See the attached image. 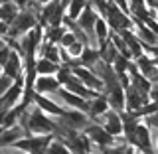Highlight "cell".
<instances>
[{"label":"cell","mask_w":158,"mask_h":154,"mask_svg":"<svg viewBox=\"0 0 158 154\" xmlns=\"http://www.w3.org/2000/svg\"><path fill=\"white\" fill-rule=\"evenodd\" d=\"M61 65L48 57H38L36 59V73L38 75H57Z\"/></svg>","instance_id":"obj_13"},{"label":"cell","mask_w":158,"mask_h":154,"mask_svg":"<svg viewBox=\"0 0 158 154\" xmlns=\"http://www.w3.org/2000/svg\"><path fill=\"white\" fill-rule=\"evenodd\" d=\"M135 32L138 40H140L144 46H158V34L152 30L150 26H148L146 22H140V20H135Z\"/></svg>","instance_id":"obj_11"},{"label":"cell","mask_w":158,"mask_h":154,"mask_svg":"<svg viewBox=\"0 0 158 154\" xmlns=\"http://www.w3.org/2000/svg\"><path fill=\"white\" fill-rule=\"evenodd\" d=\"M61 81L57 75H38L36 83H34V91L40 95H53L61 89Z\"/></svg>","instance_id":"obj_6"},{"label":"cell","mask_w":158,"mask_h":154,"mask_svg":"<svg viewBox=\"0 0 158 154\" xmlns=\"http://www.w3.org/2000/svg\"><path fill=\"white\" fill-rule=\"evenodd\" d=\"M28 136V131L22 125L10 127V128H2V135H0V146H12L16 144L20 138Z\"/></svg>","instance_id":"obj_10"},{"label":"cell","mask_w":158,"mask_h":154,"mask_svg":"<svg viewBox=\"0 0 158 154\" xmlns=\"http://www.w3.org/2000/svg\"><path fill=\"white\" fill-rule=\"evenodd\" d=\"M152 148L158 152V131H154V142H152Z\"/></svg>","instance_id":"obj_23"},{"label":"cell","mask_w":158,"mask_h":154,"mask_svg":"<svg viewBox=\"0 0 158 154\" xmlns=\"http://www.w3.org/2000/svg\"><path fill=\"white\" fill-rule=\"evenodd\" d=\"M20 125L28 131V135H53L56 132V119L44 113L34 101L26 105Z\"/></svg>","instance_id":"obj_1"},{"label":"cell","mask_w":158,"mask_h":154,"mask_svg":"<svg viewBox=\"0 0 158 154\" xmlns=\"http://www.w3.org/2000/svg\"><path fill=\"white\" fill-rule=\"evenodd\" d=\"M63 18H65V8H63L61 0H52V2L44 4L42 14H40V24L46 26H63Z\"/></svg>","instance_id":"obj_2"},{"label":"cell","mask_w":158,"mask_h":154,"mask_svg":"<svg viewBox=\"0 0 158 154\" xmlns=\"http://www.w3.org/2000/svg\"><path fill=\"white\" fill-rule=\"evenodd\" d=\"M111 109V105H109V99H107V95L105 93H97L95 97L89 101V111H87V115L91 117V121L95 123V121H99L105 113Z\"/></svg>","instance_id":"obj_8"},{"label":"cell","mask_w":158,"mask_h":154,"mask_svg":"<svg viewBox=\"0 0 158 154\" xmlns=\"http://www.w3.org/2000/svg\"><path fill=\"white\" fill-rule=\"evenodd\" d=\"M34 103H36V105L42 109L44 113H48L49 117H61V115H63V111H65V109H61L52 97H48V95H40V93H34Z\"/></svg>","instance_id":"obj_9"},{"label":"cell","mask_w":158,"mask_h":154,"mask_svg":"<svg viewBox=\"0 0 158 154\" xmlns=\"http://www.w3.org/2000/svg\"><path fill=\"white\" fill-rule=\"evenodd\" d=\"M95 123H99L101 127H105L113 136H117V138L125 136V121H123V115L118 111H115V109H109L105 115Z\"/></svg>","instance_id":"obj_3"},{"label":"cell","mask_w":158,"mask_h":154,"mask_svg":"<svg viewBox=\"0 0 158 154\" xmlns=\"http://www.w3.org/2000/svg\"><path fill=\"white\" fill-rule=\"evenodd\" d=\"M38 57H48V59H52V61H56V63L61 65V46H59V44H53V42H44Z\"/></svg>","instance_id":"obj_14"},{"label":"cell","mask_w":158,"mask_h":154,"mask_svg":"<svg viewBox=\"0 0 158 154\" xmlns=\"http://www.w3.org/2000/svg\"><path fill=\"white\" fill-rule=\"evenodd\" d=\"M105 95L109 99V105H111V109H115V111H118V113L127 111V89L123 87V83L111 85L105 91Z\"/></svg>","instance_id":"obj_7"},{"label":"cell","mask_w":158,"mask_h":154,"mask_svg":"<svg viewBox=\"0 0 158 154\" xmlns=\"http://www.w3.org/2000/svg\"><path fill=\"white\" fill-rule=\"evenodd\" d=\"M20 10H22V6H20L16 0L14 2H2L0 4V22L12 24L16 20V16L20 14Z\"/></svg>","instance_id":"obj_12"},{"label":"cell","mask_w":158,"mask_h":154,"mask_svg":"<svg viewBox=\"0 0 158 154\" xmlns=\"http://www.w3.org/2000/svg\"><path fill=\"white\" fill-rule=\"evenodd\" d=\"M65 49L69 52V56H71L73 59H79V57H81V53H83V49H85V44H83V42H75L73 46H69Z\"/></svg>","instance_id":"obj_20"},{"label":"cell","mask_w":158,"mask_h":154,"mask_svg":"<svg viewBox=\"0 0 158 154\" xmlns=\"http://www.w3.org/2000/svg\"><path fill=\"white\" fill-rule=\"evenodd\" d=\"M75 42H79L77 34L71 32V30H65V34L61 36V40H59V46H61V48H69V46H73Z\"/></svg>","instance_id":"obj_18"},{"label":"cell","mask_w":158,"mask_h":154,"mask_svg":"<svg viewBox=\"0 0 158 154\" xmlns=\"http://www.w3.org/2000/svg\"><path fill=\"white\" fill-rule=\"evenodd\" d=\"M148 101H150V95H148V93L140 91V89L135 87V85H128L127 87V111H131V113H135V115H136V113L140 111Z\"/></svg>","instance_id":"obj_4"},{"label":"cell","mask_w":158,"mask_h":154,"mask_svg":"<svg viewBox=\"0 0 158 154\" xmlns=\"http://www.w3.org/2000/svg\"><path fill=\"white\" fill-rule=\"evenodd\" d=\"M14 83H16V79H14V77H10V75H6V73H2V75H0V95H4V93H6L8 89L14 85Z\"/></svg>","instance_id":"obj_19"},{"label":"cell","mask_w":158,"mask_h":154,"mask_svg":"<svg viewBox=\"0 0 158 154\" xmlns=\"http://www.w3.org/2000/svg\"><path fill=\"white\" fill-rule=\"evenodd\" d=\"M150 101H154V103H158V81H154L152 83V87H150Z\"/></svg>","instance_id":"obj_22"},{"label":"cell","mask_w":158,"mask_h":154,"mask_svg":"<svg viewBox=\"0 0 158 154\" xmlns=\"http://www.w3.org/2000/svg\"><path fill=\"white\" fill-rule=\"evenodd\" d=\"M142 121H144L146 125L152 128V131H158V111H156V113H152V115L142 117Z\"/></svg>","instance_id":"obj_21"},{"label":"cell","mask_w":158,"mask_h":154,"mask_svg":"<svg viewBox=\"0 0 158 154\" xmlns=\"http://www.w3.org/2000/svg\"><path fill=\"white\" fill-rule=\"evenodd\" d=\"M79 61H81V65H85V67H93L97 61H101V52H99V48L85 46L81 57H79Z\"/></svg>","instance_id":"obj_15"},{"label":"cell","mask_w":158,"mask_h":154,"mask_svg":"<svg viewBox=\"0 0 158 154\" xmlns=\"http://www.w3.org/2000/svg\"><path fill=\"white\" fill-rule=\"evenodd\" d=\"M61 4H63V8H67L69 4H71V0H61Z\"/></svg>","instance_id":"obj_25"},{"label":"cell","mask_w":158,"mask_h":154,"mask_svg":"<svg viewBox=\"0 0 158 154\" xmlns=\"http://www.w3.org/2000/svg\"><path fill=\"white\" fill-rule=\"evenodd\" d=\"M140 154H158L154 148H150V150H140Z\"/></svg>","instance_id":"obj_24"},{"label":"cell","mask_w":158,"mask_h":154,"mask_svg":"<svg viewBox=\"0 0 158 154\" xmlns=\"http://www.w3.org/2000/svg\"><path fill=\"white\" fill-rule=\"evenodd\" d=\"M48 154H73V152H71V148L65 144V140H63V138L53 136V140L49 142Z\"/></svg>","instance_id":"obj_17"},{"label":"cell","mask_w":158,"mask_h":154,"mask_svg":"<svg viewBox=\"0 0 158 154\" xmlns=\"http://www.w3.org/2000/svg\"><path fill=\"white\" fill-rule=\"evenodd\" d=\"M2 73H6V75L14 77V79L24 77V73H26V57H24L20 52L14 49L12 56H10V59L2 65Z\"/></svg>","instance_id":"obj_5"},{"label":"cell","mask_w":158,"mask_h":154,"mask_svg":"<svg viewBox=\"0 0 158 154\" xmlns=\"http://www.w3.org/2000/svg\"><path fill=\"white\" fill-rule=\"evenodd\" d=\"M89 6V0H71V4L65 8V16H69L71 20H79L85 8Z\"/></svg>","instance_id":"obj_16"}]
</instances>
